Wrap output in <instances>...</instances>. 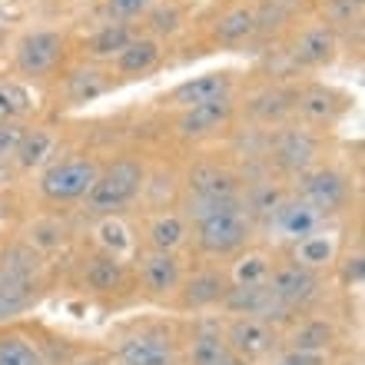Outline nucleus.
Segmentation results:
<instances>
[{"label":"nucleus","instance_id":"obj_1","mask_svg":"<svg viewBox=\"0 0 365 365\" xmlns=\"http://www.w3.org/2000/svg\"><path fill=\"white\" fill-rule=\"evenodd\" d=\"M37 272L40 252L30 250L27 242L10 246L0 256V322L30 309V302L37 299Z\"/></svg>","mask_w":365,"mask_h":365},{"label":"nucleus","instance_id":"obj_2","mask_svg":"<svg viewBox=\"0 0 365 365\" xmlns=\"http://www.w3.org/2000/svg\"><path fill=\"white\" fill-rule=\"evenodd\" d=\"M143 180H146V173L136 160H116V163H110L106 170H100L93 190L83 196V200H87V210L93 212V216H116L123 206H130V202L140 196Z\"/></svg>","mask_w":365,"mask_h":365},{"label":"nucleus","instance_id":"obj_3","mask_svg":"<svg viewBox=\"0 0 365 365\" xmlns=\"http://www.w3.org/2000/svg\"><path fill=\"white\" fill-rule=\"evenodd\" d=\"M96 176H100V163L90 156H70L60 163H50L40 173V192L50 202H77L93 190Z\"/></svg>","mask_w":365,"mask_h":365},{"label":"nucleus","instance_id":"obj_4","mask_svg":"<svg viewBox=\"0 0 365 365\" xmlns=\"http://www.w3.org/2000/svg\"><path fill=\"white\" fill-rule=\"evenodd\" d=\"M192 226H196V246L206 256H236L250 246L252 236V220L242 210L216 212V216H206Z\"/></svg>","mask_w":365,"mask_h":365},{"label":"nucleus","instance_id":"obj_5","mask_svg":"<svg viewBox=\"0 0 365 365\" xmlns=\"http://www.w3.org/2000/svg\"><path fill=\"white\" fill-rule=\"evenodd\" d=\"M299 200H306L319 216H332L349 202V180L332 166H312L299 176Z\"/></svg>","mask_w":365,"mask_h":365},{"label":"nucleus","instance_id":"obj_6","mask_svg":"<svg viewBox=\"0 0 365 365\" xmlns=\"http://www.w3.org/2000/svg\"><path fill=\"white\" fill-rule=\"evenodd\" d=\"M63 50H67V40L60 30H30L24 34L17 43V70L20 73H27V77H43L50 70L60 67V60H63Z\"/></svg>","mask_w":365,"mask_h":365},{"label":"nucleus","instance_id":"obj_7","mask_svg":"<svg viewBox=\"0 0 365 365\" xmlns=\"http://www.w3.org/2000/svg\"><path fill=\"white\" fill-rule=\"evenodd\" d=\"M272 160L282 173L302 176L306 170L319 166V140L316 133L309 130H299V126H286L279 130L276 140H272Z\"/></svg>","mask_w":365,"mask_h":365},{"label":"nucleus","instance_id":"obj_8","mask_svg":"<svg viewBox=\"0 0 365 365\" xmlns=\"http://www.w3.org/2000/svg\"><path fill=\"white\" fill-rule=\"evenodd\" d=\"M266 289L282 309H299L319 292V272L302 269L299 262H286L269 272Z\"/></svg>","mask_w":365,"mask_h":365},{"label":"nucleus","instance_id":"obj_9","mask_svg":"<svg viewBox=\"0 0 365 365\" xmlns=\"http://www.w3.org/2000/svg\"><path fill=\"white\" fill-rule=\"evenodd\" d=\"M222 336H226L230 352L236 359H242V362H256V359L269 356L276 349V329L269 322H262V319H250V316L232 319Z\"/></svg>","mask_w":365,"mask_h":365},{"label":"nucleus","instance_id":"obj_10","mask_svg":"<svg viewBox=\"0 0 365 365\" xmlns=\"http://www.w3.org/2000/svg\"><path fill=\"white\" fill-rule=\"evenodd\" d=\"M266 222L272 226V232H279V240L299 242L302 236H309V232L322 230L326 216H319V212L312 210L306 200H299V196H282Z\"/></svg>","mask_w":365,"mask_h":365},{"label":"nucleus","instance_id":"obj_11","mask_svg":"<svg viewBox=\"0 0 365 365\" xmlns=\"http://www.w3.org/2000/svg\"><path fill=\"white\" fill-rule=\"evenodd\" d=\"M120 365H176V349L163 332H140L116 349Z\"/></svg>","mask_w":365,"mask_h":365},{"label":"nucleus","instance_id":"obj_12","mask_svg":"<svg viewBox=\"0 0 365 365\" xmlns=\"http://www.w3.org/2000/svg\"><path fill=\"white\" fill-rule=\"evenodd\" d=\"M232 113H236L232 96H226V100H216V103L190 106V110H182V113H180V123H176V130H180V136H186V140H202V136L220 133L222 126L232 120Z\"/></svg>","mask_w":365,"mask_h":365},{"label":"nucleus","instance_id":"obj_13","mask_svg":"<svg viewBox=\"0 0 365 365\" xmlns=\"http://www.w3.org/2000/svg\"><path fill=\"white\" fill-rule=\"evenodd\" d=\"M232 96V73H202V77H192L180 87H173L170 93V103L180 106V110H190V106H202V103H216V100H226Z\"/></svg>","mask_w":365,"mask_h":365},{"label":"nucleus","instance_id":"obj_14","mask_svg":"<svg viewBox=\"0 0 365 365\" xmlns=\"http://www.w3.org/2000/svg\"><path fill=\"white\" fill-rule=\"evenodd\" d=\"M140 279H143V286L150 296H170L182 282L180 259H176L173 252L146 250L143 256H140Z\"/></svg>","mask_w":365,"mask_h":365},{"label":"nucleus","instance_id":"obj_15","mask_svg":"<svg viewBox=\"0 0 365 365\" xmlns=\"http://www.w3.org/2000/svg\"><path fill=\"white\" fill-rule=\"evenodd\" d=\"M222 306L230 309L232 316H250V319H262L272 326V312H289L269 296L266 286H230L226 296H222Z\"/></svg>","mask_w":365,"mask_h":365},{"label":"nucleus","instance_id":"obj_16","mask_svg":"<svg viewBox=\"0 0 365 365\" xmlns=\"http://www.w3.org/2000/svg\"><path fill=\"white\" fill-rule=\"evenodd\" d=\"M346 106V96H339L329 87H306L299 96H292V113H299L309 123H332Z\"/></svg>","mask_w":365,"mask_h":365},{"label":"nucleus","instance_id":"obj_17","mask_svg":"<svg viewBox=\"0 0 365 365\" xmlns=\"http://www.w3.org/2000/svg\"><path fill=\"white\" fill-rule=\"evenodd\" d=\"M336 50H339L336 30L322 24V27H309L299 34L292 60H296L299 67H326V63H332Z\"/></svg>","mask_w":365,"mask_h":365},{"label":"nucleus","instance_id":"obj_18","mask_svg":"<svg viewBox=\"0 0 365 365\" xmlns=\"http://www.w3.org/2000/svg\"><path fill=\"white\" fill-rule=\"evenodd\" d=\"M226 289H230V279L216 269H206V272L190 276L186 282H180V299L186 309H206V306L222 302Z\"/></svg>","mask_w":365,"mask_h":365},{"label":"nucleus","instance_id":"obj_19","mask_svg":"<svg viewBox=\"0 0 365 365\" xmlns=\"http://www.w3.org/2000/svg\"><path fill=\"white\" fill-rule=\"evenodd\" d=\"M339 256V240L336 232L329 230H316L309 232V236H302V240L296 242V250H292V262H299L302 269H326V266H332Z\"/></svg>","mask_w":365,"mask_h":365},{"label":"nucleus","instance_id":"obj_20","mask_svg":"<svg viewBox=\"0 0 365 365\" xmlns=\"http://www.w3.org/2000/svg\"><path fill=\"white\" fill-rule=\"evenodd\" d=\"M256 17H259V10L256 7H232V10H226V14L216 20L212 37L220 40V43H226V47H236V43L250 40L252 34L259 30Z\"/></svg>","mask_w":365,"mask_h":365},{"label":"nucleus","instance_id":"obj_21","mask_svg":"<svg viewBox=\"0 0 365 365\" xmlns=\"http://www.w3.org/2000/svg\"><path fill=\"white\" fill-rule=\"evenodd\" d=\"M246 110H250V116L256 120V123L279 126V123H286L289 113H292V96H289L286 90H276V87L259 90L256 96H250Z\"/></svg>","mask_w":365,"mask_h":365},{"label":"nucleus","instance_id":"obj_22","mask_svg":"<svg viewBox=\"0 0 365 365\" xmlns=\"http://www.w3.org/2000/svg\"><path fill=\"white\" fill-rule=\"evenodd\" d=\"M113 63L123 77H143L160 63V43L153 37H133V43L113 57Z\"/></svg>","mask_w":365,"mask_h":365},{"label":"nucleus","instance_id":"obj_23","mask_svg":"<svg viewBox=\"0 0 365 365\" xmlns=\"http://www.w3.org/2000/svg\"><path fill=\"white\" fill-rule=\"evenodd\" d=\"M190 359H192V365H232L236 362V356L226 346V336H222L220 329H210V326H202L192 336Z\"/></svg>","mask_w":365,"mask_h":365},{"label":"nucleus","instance_id":"obj_24","mask_svg":"<svg viewBox=\"0 0 365 365\" xmlns=\"http://www.w3.org/2000/svg\"><path fill=\"white\" fill-rule=\"evenodd\" d=\"M146 242H150V250L156 252H176L186 242V220L176 216V212H163V216H156L150 222V230H146Z\"/></svg>","mask_w":365,"mask_h":365},{"label":"nucleus","instance_id":"obj_25","mask_svg":"<svg viewBox=\"0 0 365 365\" xmlns=\"http://www.w3.org/2000/svg\"><path fill=\"white\" fill-rule=\"evenodd\" d=\"M96 242H100V250L116 256V259H123L126 252H133V232H130V226L120 216H100Z\"/></svg>","mask_w":365,"mask_h":365},{"label":"nucleus","instance_id":"obj_26","mask_svg":"<svg viewBox=\"0 0 365 365\" xmlns=\"http://www.w3.org/2000/svg\"><path fill=\"white\" fill-rule=\"evenodd\" d=\"M133 43V30H130V24H106V27H100L93 34V40H90V53H93L96 60H113L120 57L126 47Z\"/></svg>","mask_w":365,"mask_h":365},{"label":"nucleus","instance_id":"obj_27","mask_svg":"<svg viewBox=\"0 0 365 365\" xmlns=\"http://www.w3.org/2000/svg\"><path fill=\"white\" fill-rule=\"evenodd\" d=\"M126 269H123V259H116L110 252H100L96 259H90L87 266V286L93 292H113V289L123 286Z\"/></svg>","mask_w":365,"mask_h":365},{"label":"nucleus","instance_id":"obj_28","mask_svg":"<svg viewBox=\"0 0 365 365\" xmlns=\"http://www.w3.org/2000/svg\"><path fill=\"white\" fill-rule=\"evenodd\" d=\"M34 110V96L17 80H0V123H17Z\"/></svg>","mask_w":365,"mask_h":365},{"label":"nucleus","instance_id":"obj_29","mask_svg":"<svg viewBox=\"0 0 365 365\" xmlns=\"http://www.w3.org/2000/svg\"><path fill=\"white\" fill-rule=\"evenodd\" d=\"M50 153H53V133H47V130H24L14 160H17L24 170H34V166H40Z\"/></svg>","mask_w":365,"mask_h":365},{"label":"nucleus","instance_id":"obj_30","mask_svg":"<svg viewBox=\"0 0 365 365\" xmlns=\"http://www.w3.org/2000/svg\"><path fill=\"white\" fill-rule=\"evenodd\" d=\"M106 77L100 73V70H73L67 80V96L73 100V103H90V100H96V96H103L106 93Z\"/></svg>","mask_w":365,"mask_h":365},{"label":"nucleus","instance_id":"obj_31","mask_svg":"<svg viewBox=\"0 0 365 365\" xmlns=\"http://www.w3.org/2000/svg\"><path fill=\"white\" fill-rule=\"evenodd\" d=\"M272 266L262 252H246L232 262V286H266Z\"/></svg>","mask_w":365,"mask_h":365},{"label":"nucleus","instance_id":"obj_32","mask_svg":"<svg viewBox=\"0 0 365 365\" xmlns=\"http://www.w3.org/2000/svg\"><path fill=\"white\" fill-rule=\"evenodd\" d=\"M286 192L279 190V186H272V182H256V186H250V190L242 192V210H246V216H262V220H269V212L279 206V200H282Z\"/></svg>","mask_w":365,"mask_h":365},{"label":"nucleus","instance_id":"obj_33","mask_svg":"<svg viewBox=\"0 0 365 365\" xmlns=\"http://www.w3.org/2000/svg\"><path fill=\"white\" fill-rule=\"evenodd\" d=\"M0 365H47L30 339L24 336H0Z\"/></svg>","mask_w":365,"mask_h":365},{"label":"nucleus","instance_id":"obj_34","mask_svg":"<svg viewBox=\"0 0 365 365\" xmlns=\"http://www.w3.org/2000/svg\"><path fill=\"white\" fill-rule=\"evenodd\" d=\"M329 342H332V326L329 322H306L292 332V349L296 352H322L326 356Z\"/></svg>","mask_w":365,"mask_h":365},{"label":"nucleus","instance_id":"obj_35","mask_svg":"<svg viewBox=\"0 0 365 365\" xmlns=\"http://www.w3.org/2000/svg\"><path fill=\"white\" fill-rule=\"evenodd\" d=\"M63 240H67V230L57 220H37L27 230V246L37 252L57 250V246H63Z\"/></svg>","mask_w":365,"mask_h":365},{"label":"nucleus","instance_id":"obj_36","mask_svg":"<svg viewBox=\"0 0 365 365\" xmlns=\"http://www.w3.org/2000/svg\"><path fill=\"white\" fill-rule=\"evenodd\" d=\"M182 24V10L173 7V4H166V7H150V14H146V27L153 30V34H176Z\"/></svg>","mask_w":365,"mask_h":365},{"label":"nucleus","instance_id":"obj_37","mask_svg":"<svg viewBox=\"0 0 365 365\" xmlns=\"http://www.w3.org/2000/svg\"><path fill=\"white\" fill-rule=\"evenodd\" d=\"M153 4H156V0H106L103 7H106V14H110V20H116V24H126V20L146 17Z\"/></svg>","mask_w":365,"mask_h":365},{"label":"nucleus","instance_id":"obj_38","mask_svg":"<svg viewBox=\"0 0 365 365\" xmlns=\"http://www.w3.org/2000/svg\"><path fill=\"white\" fill-rule=\"evenodd\" d=\"M362 4L365 0H329V20L332 24H359V17H362Z\"/></svg>","mask_w":365,"mask_h":365},{"label":"nucleus","instance_id":"obj_39","mask_svg":"<svg viewBox=\"0 0 365 365\" xmlns=\"http://www.w3.org/2000/svg\"><path fill=\"white\" fill-rule=\"evenodd\" d=\"M20 136H24V126L20 123H0V160L17 153Z\"/></svg>","mask_w":365,"mask_h":365},{"label":"nucleus","instance_id":"obj_40","mask_svg":"<svg viewBox=\"0 0 365 365\" xmlns=\"http://www.w3.org/2000/svg\"><path fill=\"white\" fill-rule=\"evenodd\" d=\"M279 365H326V356L322 352H286V356L279 359Z\"/></svg>","mask_w":365,"mask_h":365},{"label":"nucleus","instance_id":"obj_41","mask_svg":"<svg viewBox=\"0 0 365 365\" xmlns=\"http://www.w3.org/2000/svg\"><path fill=\"white\" fill-rule=\"evenodd\" d=\"M365 276V266H362V256H352V259H346V266H342V282L346 286H359Z\"/></svg>","mask_w":365,"mask_h":365}]
</instances>
